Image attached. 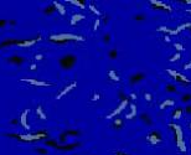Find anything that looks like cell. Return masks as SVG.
<instances>
[{
    "instance_id": "obj_22",
    "label": "cell",
    "mask_w": 191,
    "mask_h": 155,
    "mask_svg": "<svg viewBox=\"0 0 191 155\" xmlns=\"http://www.w3.org/2000/svg\"><path fill=\"white\" fill-rule=\"evenodd\" d=\"M176 144H177V148L180 149L182 153H185V152H186V145H185L184 140H182V141H176Z\"/></svg>"
},
{
    "instance_id": "obj_8",
    "label": "cell",
    "mask_w": 191,
    "mask_h": 155,
    "mask_svg": "<svg viewBox=\"0 0 191 155\" xmlns=\"http://www.w3.org/2000/svg\"><path fill=\"white\" fill-rule=\"evenodd\" d=\"M144 78H145V76L143 73H135L130 77V83H132V85H134V83H139V82H142Z\"/></svg>"
},
{
    "instance_id": "obj_36",
    "label": "cell",
    "mask_w": 191,
    "mask_h": 155,
    "mask_svg": "<svg viewBox=\"0 0 191 155\" xmlns=\"http://www.w3.org/2000/svg\"><path fill=\"white\" fill-rule=\"evenodd\" d=\"M174 46H175V49H176L177 51H182V50H184V47H182V46L180 45V43H176V42H175V43H174Z\"/></svg>"
},
{
    "instance_id": "obj_23",
    "label": "cell",
    "mask_w": 191,
    "mask_h": 155,
    "mask_svg": "<svg viewBox=\"0 0 191 155\" xmlns=\"http://www.w3.org/2000/svg\"><path fill=\"white\" fill-rule=\"evenodd\" d=\"M165 89H166V92H169V93L176 92V87H175L174 85H168V86L165 87Z\"/></svg>"
},
{
    "instance_id": "obj_16",
    "label": "cell",
    "mask_w": 191,
    "mask_h": 155,
    "mask_svg": "<svg viewBox=\"0 0 191 155\" xmlns=\"http://www.w3.org/2000/svg\"><path fill=\"white\" fill-rule=\"evenodd\" d=\"M174 104H175V102L173 101V99H166V101H164V102H163L161 104H160V108L164 109L165 107H170V106H174Z\"/></svg>"
},
{
    "instance_id": "obj_31",
    "label": "cell",
    "mask_w": 191,
    "mask_h": 155,
    "mask_svg": "<svg viewBox=\"0 0 191 155\" xmlns=\"http://www.w3.org/2000/svg\"><path fill=\"white\" fill-rule=\"evenodd\" d=\"M180 57H181L180 52H176V53H175L171 58H170V62H175V61H177V60H180Z\"/></svg>"
},
{
    "instance_id": "obj_32",
    "label": "cell",
    "mask_w": 191,
    "mask_h": 155,
    "mask_svg": "<svg viewBox=\"0 0 191 155\" xmlns=\"http://www.w3.org/2000/svg\"><path fill=\"white\" fill-rule=\"evenodd\" d=\"M7 24H9V21L5 19H0V29H3V27H5Z\"/></svg>"
},
{
    "instance_id": "obj_48",
    "label": "cell",
    "mask_w": 191,
    "mask_h": 155,
    "mask_svg": "<svg viewBox=\"0 0 191 155\" xmlns=\"http://www.w3.org/2000/svg\"><path fill=\"white\" fill-rule=\"evenodd\" d=\"M185 3L186 4H191V0H185Z\"/></svg>"
},
{
    "instance_id": "obj_43",
    "label": "cell",
    "mask_w": 191,
    "mask_h": 155,
    "mask_svg": "<svg viewBox=\"0 0 191 155\" xmlns=\"http://www.w3.org/2000/svg\"><path fill=\"white\" fill-rule=\"evenodd\" d=\"M9 24H10V25H16V21H15V20H10Z\"/></svg>"
},
{
    "instance_id": "obj_46",
    "label": "cell",
    "mask_w": 191,
    "mask_h": 155,
    "mask_svg": "<svg viewBox=\"0 0 191 155\" xmlns=\"http://www.w3.org/2000/svg\"><path fill=\"white\" fill-rule=\"evenodd\" d=\"M36 60H42V55H37V56H36Z\"/></svg>"
},
{
    "instance_id": "obj_51",
    "label": "cell",
    "mask_w": 191,
    "mask_h": 155,
    "mask_svg": "<svg viewBox=\"0 0 191 155\" xmlns=\"http://www.w3.org/2000/svg\"><path fill=\"white\" fill-rule=\"evenodd\" d=\"M115 155H123V154H115Z\"/></svg>"
},
{
    "instance_id": "obj_27",
    "label": "cell",
    "mask_w": 191,
    "mask_h": 155,
    "mask_svg": "<svg viewBox=\"0 0 191 155\" xmlns=\"http://www.w3.org/2000/svg\"><path fill=\"white\" fill-rule=\"evenodd\" d=\"M36 113L39 114V116H40V118H42V119H46V116H45V114H43V112H42V108H41V107H37V109H36Z\"/></svg>"
},
{
    "instance_id": "obj_3",
    "label": "cell",
    "mask_w": 191,
    "mask_h": 155,
    "mask_svg": "<svg viewBox=\"0 0 191 155\" xmlns=\"http://www.w3.org/2000/svg\"><path fill=\"white\" fill-rule=\"evenodd\" d=\"M146 139H148V141L150 144H159V143L161 141V135L158 130H154V132H152L148 137H146Z\"/></svg>"
},
{
    "instance_id": "obj_35",
    "label": "cell",
    "mask_w": 191,
    "mask_h": 155,
    "mask_svg": "<svg viewBox=\"0 0 191 155\" xmlns=\"http://www.w3.org/2000/svg\"><path fill=\"white\" fill-rule=\"evenodd\" d=\"M103 40H104L106 43H109V42H110V35H109V34H106L104 37H103Z\"/></svg>"
},
{
    "instance_id": "obj_28",
    "label": "cell",
    "mask_w": 191,
    "mask_h": 155,
    "mask_svg": "<svg viewBox=\"0 0 191 155\" xmlns=\"http://www.w3.org/2000/svg\"><path fill=\"white\" fill-rule=\"evenodd\" d=\"M181 99H182V102H184V103H189V102L191 101V94H190V93H188V94H184Z\"/></svg>"
},
{
    "instance_id": "obj_19",
    "label": "cell",
    "mask_w": 191,
    "mask_h": 155,
    "mask_svg": "<svg viewBox=\"0 0 191 155\" xmlns=\"http://www.w3.org/2000/svg\"><path fill=\"white\" fill-rule=\"evenodd\" d=\"M113 125H114V128H122V125H123V120L122 119H119V118H115L114 120H113Z\"/></svg>"
},
{
    "instance_id": "obj_26",
    "label": "cell",
    "mask_w": 191,
    "mask_h": 155,
    "mask_svg": "<svg viewBox=\"0 0 191 155\" xmlns=\"http://www.w3.org/2000/svg\"><path fill=\"white\" fill-rule=\"evenodd\" d=\"M35 152H36L37 154L46 155L47 154V149H45V148H36V149H35Z\"/></svg>"
},
{
    "instance_id": "obj_29",
    "label": "cell",
    "mask_w": 191,
    "mask_h": 155,
    "mask_svg": "<svg viewBox=\"0 0 191 155\" xmlns=\"http://www.w3.org/2000/svg\"><path fill=\"white\" fill-rule=\"evenodd\" d=\"M45 145H49V146H54V148H57V143L55 141V140H47L45 141Z\"/></svg>"
},
{
    "instance_id": "obj_45",
    "label": "cell",
    "mask_w": 191,
    "mask_h": 155,
    "mask_svg": "<svg viewBox=\"0 0 191 155\" xmlns=\"http://www.w3.org/2000/svg\"><path fill=\"white\" fill-rule=\"evenodd\" d=\"M16 123H18L16 119H11V124H16Z\"/></svg>"
},
{
    "instance_id": "obj_15",
    "label": "cell",
    "mask_w": 191,
    "mask_h": 155,
    "mask_svg": "<svg viewBox=\"0 0 191 155\" xmlns=\"http://www.w3.org/2000/svg\"><path fill=\"white\" fill-rule=\"evenodd\" d=\"M158 30H159V31H164V32L169 34V35H177V31H176V30H170V29H168V27H165V26L159 27Z\"/></svg>"
},
{
    "instance_id": "obj_10",
    "label": "cell",
    "mask_w": 191,
    "mask_h": 155,
    "mask_svg": "<svg viewBox=\"0 0 191 155\" xmlns=\"http://www.w3.org/2000/svg\"><path fill=\"white\" fill-rule=\"evenodd\" d=\"M76 86H77V83H76V82H73V83H72V85H70L68 87H66V88H65V89H63V91H62V92H61V93H60V94H58V96H57V99H60V98H61V97H63V96H65V94H66V93H68V91H71V89H73V88H75V87H76Z\"/></svg>"
},
{
    "instance_id": "obj_1",
    "label": "cell",
    "mask_w": 191,
    "mask_h": 155,
    "mask_svg": "<svg viewBox=\"0 0 191 155\" xmlns=\"http://www.w3.org/2000/svg\"><path fill=\"white\" fill-rule=\"evenodd\" d=\"M60 65L63 70H71L72 67L76 65L77 62V57L73 56V55H65V56H62L60 58Z\"/></svg>"
},
{
    "instance_id": "obj_38",
    "label": "cell",
    "mask_w": 191,
    "mask_h": 155,
    "mask_svg": "<svg viewBox=\"0 0 191 155\" xmlns=\"http://www.w3.org/2000/svg\"><path fill=\"white\" fill-rule=\"evenodd\" d=\"M185 112L188 113V114H191V106H190V104L185 107Z\"/></svg>"
},
{
    "instance_id": "obj_6",
    "label": "cell",
    "mask_w": 191,
    "mask_h": 155,
    "mask_svg": "<svg viewBox=\"0 0 191 155\" xmlns=\"http://www.w3.org/2000/svg\"><path fill=\"white\" fill-rule=\"evenodd\" d=\"M171 128H174L175 134H176V141H182V130L177 124H174V123H170L169 124Z\"/></svg>"
},
{
    "instance_id": "obj_44",
    "label": "cell",
    "mask_w": 191,
    "mask_h": 155,
    "mask_svg": "<svg viewBox=\"0 0 191 155\" xmlns=\"http://www.w3.org/2000/svg\"><path fill=\"white\" fill-rule=\"evenodd\" d=\"M130 98H132V99H137V96H135L134 93H132V94H130Z\"/></svg>"
},
{
    "instance_id": "obj_21",
    "label": "cell",
    "mask_w": 191,
    "mask_h": 155,
    "mask_svg": "<svg viewBox=\"0 0 191 155\" xmlns=\"http://www.w3.org/2000/svg\"><path fill=\"white\" fill-rule=\"evenodd\" d=\"M142 120L146 123V124H152V119H150V117L148 116V114H142Z\"/></svg>"
},
{
    "instance_id": "obj_25",
    "label": "cell",
    "mask_w": 191,
    "mask_h": 155,
    "mask_svg": "<svg viewBox=\"0 0 191 155\" xmlns=\"http://www.w3.org/2000/svg\"><path fill=\"white\" fill-rule=\"evenodd\" d=\"M181 114H182V109H176L174 112V114H173V118L174 119H180L181 118Z\"/></svg>"
},
{
    "instance_id": "obj_41",
    "label": "cell",
    "mask_w": 191,
    "mask_h": 155,
    "mask_svg": "<svg viewBox=\"0 0 191 155\" xmlns=\"http://www.w3.org/2000/svg\"><path fill=\"white\" fill-rule=\"evenodd\" d=\"M189 68H191V62H189L188 65H185V66H184V70H189Z\"/></svg>"
},
{
    "instance_id": "obj_52",
    "label": "cell",
    "mask_w": 191,
    "mask_h": 155,
    "mask_svg": "<svg viewBox=\"0 0 191 155\" xmlns=\"http://www.w3.org/2000/svg\"><path fill=\"white\" fill-rule=\"evenodd\" d=\"M190 128H191V124H190Z\"/></svg>"
},
{
    "instance_id": "obj_17",
    "label": "cell",
    "mask_w": 191,
    "mask_h": 155,
    "mask_svg": "<svg viewBox=\"0 0 191 155\" xmlns=\"http://www.w3.org/2000/svg\"><path fill=\"white\" fill-rule=\"evenodd\" d=\"M54 5H55V7H56V10H58V13H60V14H61V15H63V14H65V13H66V10H65V7H63V6L61 5V4H60V3H57V1H55V3H54Z\"/></svg>"
},
{
    "instance_id": "obj_33",
    "label": "cell",
    "mask_w": 191,
    "mask_h": 155,
    "mask_svg": "<svg viewBox=\"0 0 191 155\" xmlns=\"http://www.w3.org/2000/svg\"><path fill=\"white\" fill-rule=\"evenodd\" d=\"M166 72H168V73L170 74V76L174 77V78H176V77H177V72H176V71H173V70H166Z\"/></svg>"
},
{
    "instance_id": "obj_20",
    "label": "cell",
    "mask_w": 191,
    "mask_h": 155,
    "mask_svg": "<svg viewBox=\"0 0 191 155\" xmlns=\"http://www.w3.org/2000/svg\"><path fill=\"white\" fill-rule=\"evenodd\" d=\"M108 76H109L110 79H113V81L119 82V77L117 76V73H115L114 71H109V72H108Z\"/></svg>"
},
{
    "instance_id": "obj_18",
    "label": "cell",
    "mask_w": 191,
    "mask_h": 155,
    "mask_svg": "<svg viewBox=\"0 0 191 155\" xmlns=\"http://www.w3.org/2000/svg\"><path fill=\"white\" fill-rule=\"evenodd\" d=\"M130 107H132V112L129 114H127V119H132L137 114V107H135V104H130Z\"/></svg>"
},
{
    "instance_id": "obj_50",
    "label": "cell",
    "mask_w": 191,
    "mask_h": 155,
    "mask_svg": "<svg viewBox=\"0 0 191 155\" xmlns=\"http://www.w3.org/2000/svg\"><path fill=\"white\" fill-rule=\"evenodd\" d=\"M188 13H190V14H191V10H188Z\"/></svg>"
},
{
    "instance_id": "obj_24",
    "label": "cell",
    "mask_w": 191,
    "mask_h": 155,
    "mask_svg": "<svg viewBox=\"0 0 191 155\" xmlns=\"http://www.w3.org/2000/svg\"><path fill=\"white\" fill-rule=\"evenodd\" d=\"M68 3H71V4H73V5H77L78 7H81V9H83L86 5L85 4H82V1H78V0H70Z\"/></svg>"
},
{
    "instance_id": "obj_5",
    "label": "cell",
    "mask_w": 191,
    "mask_h": 155,
    "mask_svg": "<svg viewBox=\"0 0 191 155\" xmlns=\"http://www.w3.org/2000/svg\"><path fill=\"white\" fill-rule=\"evenodd\" d=\"M149 3L152 4L153 6H155V7H161V9H164V10L171 11V7H170L169 5H166V4L163 3V1H159V0H150Z\"/></svg>"
},
{
    "instance_id": "obj_4",
    "label": "cell",
    "mask_w": 191,
    "mask_h": 155,
    "mask_svg": "<svg viewBox=\"0 0 191 155\" xmlns=\"http://www.w3.org/2000/svg\"><path fill=\"white\" fill-rule=\"evenodd\" d=\"M6 61L9 63H13V65H22L24 62L26 61L25 57H21V56H11L9 58H6Z\"/></svg>"
},
{
    "instance_id": "obj_47",
    "label": "cell",
    "mask_w": 191,
    "mask_h": 155,
    "mask_svg": "<svg viewBox=\"0 0 191 155\" xmlns=\"http://www.w3.org/2000/svg\"><path fill=\"white\" fill-rule=\"evenodd\" d=\"M30 68H31V70H35V68H36V65H31Z\"/></svg>"
},
{
    "instance_id": "obj_40",
    "label": "cell",
    "mask_w": 191,
    "mask_h": 155,
    "mask_svg": "<svg viewBox=\"0 0 191 155\" xmlns=\"http://www.w3.org/2000/svg\"><path fill=\"white\" fill-rule=\"evenodd\" d=\"M99 99V94L98 93H94V96L92 97V101H98Z\"/></svg>"
},
{
    "instance_id": "obj_7",
    "label": "cell",
    "mask_w": 191,
    "mask_h": 155,
    "mask_svg": "<svg viewBox=\"0 0 191 155\" xmlns=\"http://www.w3.org/2000/svg\"><path fill=\"white\" fill-rule=\"evenodd\" d=\"M127 104H128V99H127V101H123V102L121 103V106H119V107H118V108H117V109H115V110H114V112H113V113H110V114H109V116H108V117H107V118H113L114 116H117V114H119V113H121V112H122V110H123V109H124V108H125V107H127Z\"/></svg>"
},
{
    "instance_id": "obj_49",
    "label": "cell",
    "mask_w": 191,
    "mask_h": 155,
    "mask_svg": "<svg viewBox=\"0 0 191 155\" xmlns=\"http://www.w3.org/2000/svg\"><path fill=\"white\" fill-rule=\"evenodd\" d=\"M188 27H190V29H191V24H188Z\"/></svg>"
},
{
    "instance_id": "obj_9",
    "label": "cell",
    "mask_w": 191,
    "mask_h": 155,
    "mask_svg": "<svg viewBox=\"0 0 191 155\" xmlns=\"http://www.w3.org/2000/svg\"><path fill=\"white\" fill-rule=\"evenodd\" d=\"M22 82H27L30 85H34V86H50V83L47 82H40V81H36V79H21Z\"/></svg>"
},
{
    "instance_id": "obj_37",
    "label": "cell",
    "mask_w": 191,
    "mask_h": 155,
    "mask_svg": "<svg viewBox=\"0 0 191 155\" xmlns=\"http://www.w3.org/2000/svg\"><path fill=\"white\" fill-rule=\"evenodd\" d=\"M144 97H145V99H146L148 102H152V96H150L149 93H145V94H144Z\"/></svg>"
},
{
    "instance_id": "obj_12",
    "label": "cell",
    "mask_w": 191,
    "mask_h": 155,
    "mask_svg": "<svg viewBox=\"0 0 191 155\" xmlns=\"http://www.w3.org/2000/svg\"><path fill=\"white\" fill-rule=\"evenodd\" d=\"M27 113H29V109H26L25 112H24L22 114H21V124H22V127L24 128H26V129H29V125H27V123H26V117H27Z\"/></svg>"
},
{
    "instance_id": "obj_14",
    "label": "cell",
    "mask_w": 191,
    "mask_h": 155,
    "mask_svg": "<svg viewBox=\"0 0 191 155\" xmlns=\"http://www.w3.org/2000/svg\"><path fill=\"white\" fill-rule=\"evenodd\" d=\"M85 16L83 15H79V14H76L72 16V20H71V25H76V24L79 21V20H83Z\"/></svg>"
},
{
    "instance_id": "obj_34",
    "label": "cell",
    "mask_w": 191,
    "mask_h": 155,
    "mask_svg": "<svg viewBox=\"0 0 191 155\" xmlns=\"http://www.w3.org/2000/svg\"><path fill=\"white\" fill-rule=\"evenodd\" d=\"M89 9L92 10V11H93V13H94L96 15H101V13H99V10H98V9H96V7H94L93 5H89Z\"/></svg>"
},
{
    "instance_id": "obj_13",
    "label": "cell",
    "mask_w": 191,
    "mask_h": 155,
    "mask_svg": "<svg viewBox=\"0 0 191 155\" xmlns=\"http://www.w3.org/2000/svg\"><path fill=\"white\" fill-rule=\"evenodd\" d=\"M43 13H45L46 15H51L54 13H56V7H55V5L52 4V5H49L45 7V10H43Z\"/></svg>"
},
{
    "instance_id": "obj_2",
    "label": "cell",
    "mask_w": 191,
    "mask_h": 155,
    "mask_svg": "<svg viewBox=\"0 0 191 155\" xmlns=\"http://www.w3.org/2000/svg\"><path fill=\"white\" fill-rule=\"evenodd\" d=\"M51 41H56V42H65L66 40H76V41H83V37L76 36V35H71V34H61V35H54L50 37Z\"/></svg>"
},
{
    "instance_id": "obj_11",
    "label": "cell",
    "mask_w": 191,
    "mask_h": 155,
    "mask_svg": "<svg viewBox=\"0 0 191 155\" xmlns=\"http://www.w3.org/2000/svg\"><path fill=\"white\" fill-rule=\"evenodd\" d=\"M78 145H79L78 143H73V144H70V145H57V149H60V150H72Z\"/></svg>"
},
{
    "instance_id": "obj_39",
    "label": "cell",
    "mask_w": 191,
    "mask_h": 155,
    "mask_svg": "<svg viewBox=\"0 0 191 155\" xmlns=\"http://www.w3.org/2000/svg\"><path fill=\"white\" fill-rule=\"evenodd\" d=\"M144 19H145L144 15H138V16H135V20H139V21H140V20H144Z\"/></svg>"
},
{
    "instance_id": "obj_30",
    "label": "cell",
    "mask_w": 191,
    "mask_h": 155,
    "mask_svg": "<svg viewBox=\"0 0 191 155\" xmlns=\"http://www.w3.org/2000/svg\"><path fill=\"white\" fill-rule=\"evenodd\" d=\"M118 56V53H117V50H110L109 51V57L112 58V60H115Z\"/></svg>"
},
{
    "instance_id": "obj_42",
    "label": "cell",
    "mask_w": 191,
    "mask_h": 155,
    "mask_svg": "<svg viewBox=\"0 0 191 155\" xmlns=\"http://www.w3.org/2000/svg\"><path fill=\"white\" fill-rule=\"evenodd\" d=\"M98 26H99V20H97V21H96V24H94V30H97Z\"/></svg>"
}]
</instances>
